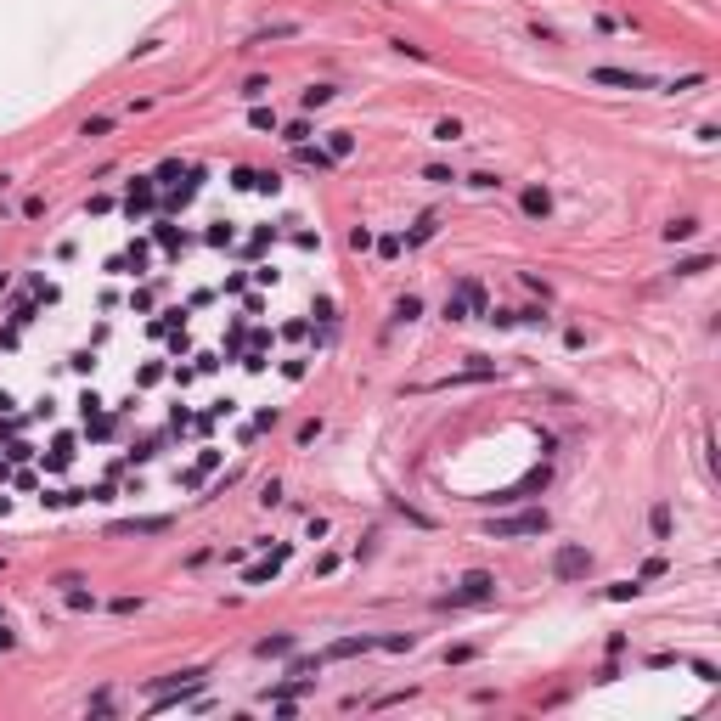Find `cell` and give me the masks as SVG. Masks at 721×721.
<instances>
[{
  "instance_id": "6da1fadb",
  "label": "cell",
  "mask_w": 721,
  "mask_h": 721,
  "mask_svg": "<svg viewBox=\"0 0 721 721\" xmlns=\"http://www.w3.org/2000/svg\"><path fill=\"white\" fill-rule=\"evenodd\" d=\"M586 575H591V553H586V546L569 541V546L553 553V580H586Z\"/></svg>"
},
{
  "instance_id": "7a4b0ae2",
  "label": "cell",
  "mask_w": 721,
  "mask_h": 721,
  "mask_svg": "<svg viewBox=\"0 0 721 721\" xmlns=\"http://www.w3.org/2000/svg\"><path fill=\"white\" fill-rule=\"evenodd\" d=\"M591 84H614V91H654V79L637 73V68H591Z\"/></svg>"
},
{
  "instance_id": "3957f363",
  "label": "cell",
  "mask_w": 721,
  "mask_h": 721,
  "mask_svg": "<svg viewBox=\"0 0 721 721\" xmlns=\"http://www.w3.org/2000/svg\"><path fill=\"white\" fill-rule=\"evenodd\" d=\"M546 530V513H519V519H490L485 524V535H496V541H507V535H541Z\"/></svg>"
},
{
  "instance_id": "277c9868",
  "label": "cell",
  "mask_w": 721,
  "mask_h": 721,
  "mask_svg": "<svg viewBox=\"0 0 721 721\" xmlns=\"http://www.w3.org/2000/svg\"><path fill=\"white\" fill-rule=\"evenodd\" d=\"M490 598H496V575H485V569H468L462 591H451V603H490Z\"/></svg>"
},
{
  "instance_id": "5b68a950",
  "label": "cell",
  "mask_w": 721,
  "mask_h": 721,
  "mask_svg": "<svg viewBox=\"0 0 721 721\" xmlns=\"http://www.w3.org/2000/svg\"><path fill=\"white\" fill-rule=\"evenodd\" d=\"M372 648H377V637H338V643L321 648V659H355V654H372Z\"/></svg>"
},
{
  "instance_id": "8992f818",
  "label": "cell",
  "mask_w": 721,
  "mask_h": 721,
  "mask_svg": "<svg viewBox=\"0 0 721 721\" xmlns=\"http://www.w3.org/2000/svg\"><path fill=\"white\" fill-rule=\"evenodd\" d=\"M293 158H299L305 169H338V158H332L327 147H310V141H299V147H293Z\"/></svg>"
},
{
  "instance_id": "52a82bcc",
  "label": "cell",
  "mask_w": 721,
  "mask_h": 721,
  "mask_svg": "<svg viewBox=\"0 0 721 721\" xmlns=\"http://www.w3.org/2000/svg\"><path fill=\"white\" fill-rule=\"evenodd\" d=\"M524 215L546 220V215H553V192H546V186H524Z\"/></svg>"
},
{
  "instance_id": "ba28073f",
  "label": "cell",
  "mask_w": 721,
  "mask_h": 721,
  "mask_svg": "<svg viewBox=\"0 0 721 721\" xmlns=\"http://www.w3.org/2000/svg\"><path fill=\"white\" fill-rule=\"evenodd\" d=\"M282 558H287V546H276V553H271V564H253V569H248V586H265V580L282 569Z\"/></svg>"
},
{
  "instance_id": "9c48e42d",
  "label": "cell",
  "mask_w": 721,
  "mask_h": 721,
  "mask_svg": "<svg viewBox=\"0 0 721 721\" xmlns=\"http://www.w3.org/2000/svg\"><path fill=\"white\" fill-rule=\"evenodd\" d=\"M253 654H260V659H287V654H293V637H287V631H282V637H265Z\"/></svg>"
},
{
  "instance_id": "30bf717a",
  "label": "cell",
  "mask_w": 721,
  "mask_h": 721,
  "mask_svg": "<svg viewBox=\"0 0 721 721\" xmlns=\"http://www.w3.org/2000/svg\"><path fill=\"white\" fill-rule=\"evenodd\" d=\"M215 462H220V451H203V456H197V468H186V479H181V485H186V490H197V485H203V474L215 468Z\"/></svg>"
},
{
  "instance_id": "8fae6325",
  "label": "cell",
  "mask_w": 721,
  "mask_h": 721,
  "mask_svg": "<svg viewBox=\"0 0 721 721\" xmlns=\"http://www.w3.org/2000/svg\"><path fill=\"white\" fill-rule=\"evenodd\" d=\"M124 208H130V215H147V208H152V181H136V186H130V203H124Z\"/></svg>"
},
{
  "instance_id": "7c38bea8",
  "label": "cell",
  "mask_w": 721,
  "mask_h": 721,
  "mask_svg": "<svg viewBox=\"0 0 721 721\" xmlns=\"http://www.w3.org/2000/svg\"><path fill=\"white\" fill-rule=\"evenodd\" d=\"M648 530H654V541H670V507H665V501H654V513H648Z\"/></svg>"
},
{
  "instance_id": "4fadbf2b",
  "label": "cell",
  "mask_w": 721,
  "mask_h": 721,
  "mask_svg": "<svg viewBox=\"0 0 721 721\" xmlns=\"http://www.w3.org/2000/svg\"><path fill=\"white\" fill-rule=\"evenodd\" d=\"M434 231H440V215H422V220H417V226H411V231H406V242H411V248H417V242H429V237H434Z\"/></svg>"
},
{
  "instance_id": "5bb4252c",
  "label": "cell",
  "mask_w": 721,
  "mask_h": 721,
  "mask_svg": "<svg viewBox=\"0 0 721 721\" xmlns=\"http://www.w3.org/2000/svg\"><path fill=\"white\" fill-rule=\"evenodd\" d=\"M417 316H422V299L417 293H400L395 299V321H417Z\"/></svg>"
},
{
  "instance_id": "9a60e30c",
  "label": "cell",
  "mask_w": 721,
  "mask_h": 721,
  "mask_svg": "<svg viewBox=\"0 0 721 721\" xmlns=\"http://www.w3.org/2000/svg\"><path fill=\"white\" fill-rule=\"evenodd\" d=\"M332 96H338V91H332V84H310V91H305V113H316V107H327Z\"/></svg>"
},
{
  "instance_id": "2e32d148",
  "label": "cell",
  "mask_w": 721,
  "mask_h": 721,
  "mask_svg": "<svg viewBox=\"0 0 721 721\" xmlns=\"http://www.w3.org/2000/svg\"><path fill=\"white\" fill-rule=\"evenodd\" d=\"M242 96H248V102L271 96V79H265V73H248V79H242Z\"/></svg>"
},
{
  "instance_id": "e0dca14e",
  "label": "cell",
  "mask_w": 721,
  "mask_h": 721,
  "mask_svg": "<svg viewBox=\"0 0 721 721\" xmlns=\"http://www.w3.org/2000/svg\"><path fill=\"white\" fill-rule=\"evenodd\" d=\"M350 147H355L350 130H332V136H327V152H332V158H350Z\"/></svg>"
},
{
  "instance_id": "ac0fdd59",
  "label": "cell",
  "mask_w": 721,
  "mask_h": 721,
  "mask_svg": "<svg viewBox=\"0 0 721 721\" xmlns=\"http://www.w3.org/2000/svg\"><path fill=\"white\" fill-rule=\"evenodd\" d=\"M434 141H462V118H440L434 124Z\"/></svg>"
},
{
  "instance_id": "d6986e66",
  "label": "cell",
  "mask_w": 721,
  "mask_h": 721,
  "mask_svg": "<svg viewBox=\"0 0 721 721\" xmlns=\"http://www.w3.org/2000/svg\"><path fill=\"white\" fill-rule=\"evenodd\" d=\"M693 231H699V220H670V226H665V237H670V242H688Z\"/></svg>"
},
{
  "instance_id": "ffe728a7",
  "label": "cell",
  "mask_w": 721,
  "mask_h": 721,
  "mask_svg": "<svg viewBox=\"0 0 721 721\" xmlns=\"http://www.w3.org/2000/svg\"><path fill=\"white\" fill-rule=\"evenodd\" d=\"M107 130H113V118H107V113H96V118H84V124H79V136H107Z\"/></svg>"
},
{
  "instance_id": "44dd1931",
  "label": "cell",
  "mask_w": 721,
  "mask_h": 721,
  "mask_svg": "<svg viewBox=\"0 0 721 721\" xmlns=\"http://www.w3.org/2000/svg\"><path fill=\"white\" fill-rule=\"evenodd\" d=\"M248 124H253V130H276V107H253Z\"/></svg>"
},
{
  "instance_id": "7402d4cb",
  "label": "cell",
  "mask_w": 721,
  "mask_h": 721,
  "mask_svg": "<svg viewBox=\"0 0 721 721\" xmlns=\"http://www.w3.org/2000/svg\"><path fill=\"white\" fill-rule=\"evenodd\" d=\"M637 591H643V580H614V586H609V598L625 603V598H637Z\"/></svg>"
},
{
  "instance_id": "603a6c76",
  "label": "cell",
  "mask_w": 721,
  "mask_h": 721,
  "mask_svg": "<svg viewBox=\"0 0 721 721\" xmlns=\"http://www.w3.org/2000/svg\"><path fill=\"white\" fill-rule=\"evenodd\" d=\"M305 136H310V124H305V118H293V124H287V130H282V141H287V147H299Z\"/></svg>"
},
{
  "instance_id": "cb8c5ba5",
  "label": "cell",
  "mask_w": 721,
  "mask_h": 721,
  "mask_svg": "<svg viewBox=\"0 0 721 721\" xmlns=\"http://www.w3.org/2000/svg\"><path fill=\"white\" fill-rule=\"evenodd\" d=\"M422 181H434V186H451L456 175H451V169H445V163H429V169H422Z\"/></svg>"
},
{
  "instance_id": "d4e9b609",
  "label": "cell",
  "mask_w": 721,
  "mask_h": 721,
  "mask_svg": "<svg viewBox=\"0 0 721 721\" xmlns=\"http://www.w3.org/2000/svg\"><path fill=\"white\" fill-rule=\"evenodd\" d=\"M462 316H468V299H462V293H451V299H445V321H462Z\"/></svg>"
},
{
  "instance_id": "484cf974",
  "label": "cell",
  "mask_w": 721,
  "mask_h": 721,
  "mask_svg": "<svg viewBox=\"0 0 721 721\" xmlns=\"http://www.w3.org/2000/svg\"><path fill=\"white\" fill-rule=\"evenodd\" d=\"M699 271H710V253H699V260H682V265H676V276H699Z\"/></svg>"
},
{
  "instance_id": "4316f807",
  "label": "cell",
  "mask_w": 721,
  "mask_h": 721,
  "mask_svg": "<svg viewBox=\"0 0 721 721\" xmlns=\"http://www.w3.org/2000/svg\"><path fill=\"white\" fill-rule=\"evenodd\" d=\"M293 34H299V23H271L260 39H293Z\"/></svg>"
},
{
  "instance_id": "83f0119b",
  "label": "cell",
  "mask_w": 721,
  "mask_h": 721,
  "mask_svg": "<svg viewBox=\"0 0 721 721\" xmlns=\"http://www.w3.org/2000/svg\"><path fill=\"white\" fill-rule=\"evenodd\" d=\"M468 186H474V192H490V186H501V175H490V169H479V175H468Z\"/></svg>"
},
{
  "instance_id": "f1b7e54d",
  "label": "cell",
  "mask_w": 721,
  "mask_h": 721,
  "mask_svg": "<svg viewBox=\"0 0 721 721\" xmlns=\"http://www.w3.org/2000/svg\"><path fill=\"white\" fill-rule=\"evenodd\" d=\"M699 84H704V73H682V79L670 84V96H682V91H699Z\"/></svg>"
},
{
  "instance_id": "f546056e",
  "label": "cell",
  "mask_w": 721,
  "mask_h": 721,
  "mask_svg": "<svg viewBox=\"0 0 721 721\" xmlns=\"http://www.w3.org/2000/svg\"><path fill=\"white\" fill-rule=\"evenodd\" d=\"M350 248L366 253V248H372V226H355V231H350Z\"/></svg>"
},
{
  "instance_id": "4dcf8cb0",
  "label": "cell",
  "mask_w": 721,
  "mask_h": 721,
  "mask_svg": "<svg viewBox=\"0 0 721 721\" xmlns=\"http://www.w3.org/2000/svg\"><path fill=\"white\" fill-rule=\"evenodd\" d=\"M260 501L276 507V501H282V479H265V485H260Z\"/></svg>"
},
{
  "instance_id": "1f68e13d",
  "label": "cell",
  "mask_w": 721,
  "mask_h": 721,
  "mask_svg": "<svg viewBox=\"0 0 721 721\" xmlns=\"http://www.w3.org/2000/svg\"><path fill=\"white\" fill-rule=\"evenodd\" d=\"M68 609L84 614V609H96V598H91V591H73V586H68Z\"/></svg>"
},
{
  "instance_id": "d6a6232c",
  "label": "cell",
  "mask_w": 721,
  "mask_h": 721,
  "mask_svg": "<svg viewBox=\"0 0 721 721\" xmlns=\"http://www.w3.org/2000/svg\"><path fill=\"white\" fill-rule=\"evenodd\" d=\"M6 648H17V637L6 631V620H0V654H6Z\"/></svg>"
},
{
  "instance_id": "836d02e7",
  "label": "cell",
  "mask_w": 721,
  "mask_h": 721,
  "mask_svg": "<svg viewBox=\"0 0 721 721\" xmlns=\"http://www.w3.org/2000/svg\"><path fill=\"white\" fill-rule=\"evenodd\" d=\"M0 569H6V558H0Z\"/></svg>"
}]
</instances>
